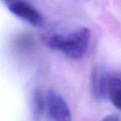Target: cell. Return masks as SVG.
Wrapping results in <instances>:
<instances>
[{"label": "cell", "instance_id": "cell-5", "mask_svg": "<svg viewBox=\"0 0 121 121\" xmlns=\"http://www.w3.org/2000/svg\"><path fill=\"white\" fill-rule=\"evenodd\" d=\"M43 99L39 95V93H36L35 97H34V106H35V109L36 110L37 112H40L41 110V109L43 108Z\"/></svg>", "mask_w": 121, "mask_h": 121}, {"label": "cell", "instance_id": "cell-6", "mask_svg": "<svg viewBox=\"0 0 121 121\" xmlns=\"http://www.w3.org/2000/svg\"><path fill=\"white\" fill-rule=\"evenodd\" d=\"M120 116L117 115H114V114L107 115V116H105L102 120V121H120Z\"/></svg>", "mask_w": 121, "mask_h": 121}, {"label": "cell", "instance_id": "cell-3", "mask_svg": "<svg viewBox=\"0 0 121 121\" xmlns=\"http://www.w3.org/2000/svg\"><path fill=\"white\" fill-rule=\"evenodd\" d=\"M45 103L49 115L54 121H72L69 105L57 91L49 90Z\"/></svg>", "mask_w": 121, "mask_h": 121}, {"label": "cell", "instance_id": "cell-1", "mask_svg": "<svg viewBox=\"0 0 121 121\" xmlns=\"http://www.w3.org/2000/svg\"><path fill=\"white\" fill-rule=\"evenodd\" d=\"M91 32L83 27L67 34H51L42 36V40L48 48L64 54L73 59L84 56L89 46Z\"/></svg>", "mask_w": 121, "mask_h": 121}, {"label": "cell", "instance_id": "cell-2", "mask_svg": "<svg viewBox=\"0 0 121 121\" xmlns=\"http://www.w3.org/2000/svg\"><path fill=\"white\" fill-rule=\"evenodd\" d=\"M8 11L17 17L33 26H41L44 23L42 15L26 0H0Z\"/></svg>", "mask_w": 121, "mask_h": 121}, {"label": "cell", "instance_id": "cell-4", "mask_svg": "<svg viewBox=\"0 0 121 121\" xmlns=\"http://www.w3.org/2000/svg\"><path fill=\"white\" fill-rule=\"evenodd\" d=\"M107 96L112 104L121 110V74H108Z\"/></svg>", "mask_w": 121, "mask_h": 121}]
</instances>
